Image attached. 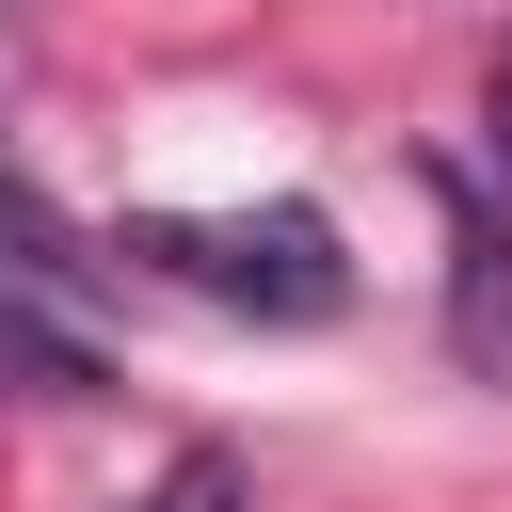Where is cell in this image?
<instances>
[{
	"label": "cell",
	"instance_id": "cell-1",
	"mask_svg": "<svg viewBox=\"0 0 512 512\" xmlns=\"http://www.w3.org/2000/svg\"><path fill=\"white\" fill-rule=\"evenodd\" d=\"M112 256L192 288V304H224V320H336L352 304V240L304 192H272V208H144Z\"/></svg>",
	"mask_w": 512,
	"mask_h": 512
},
{
	"label": "cell",
	"instance_id": "cell-5",
	"mask_svg": "<svg viewBox=\"0 0 512 512\" xmlns=\"http://www.w3.org/2000/svg\"><path fill=\"white\" fill-rule=\"evenodd\" d=\"M480 144H496V176H512V48L480 64Z\"/></svg>",
	"mask_w": 512,
	"mask_h": 512
},
{
	"label": "cell",
	"instance_id": "cell-4",
	"mask_svg": "<svg viewBox=\"0 0 512 512\" xmlns=\"http://www.w3.org/2000/svg\"><path fill=\"white\" fill-rule=\"evenodd\" d=\"M128 512H256V496H240V464H224V448H176V464H160Z\"/></svg>",
	"mask_w": 512,
	"mask_h": 512
},
{
	"label": "cell",
	"instance_id": "cell-3",
	"mask_svg": "<svg viewBox=\"0 0 512 512\" xmlns=\"http://www.w3.org/2000/svg\"><path fill=\"white\" fill-rule=\"evenodd\" d=\"M0 288H80V240L32 208V176H16V144H0Z\"/></svg>",
	"mask_w": 512,
	"mask_h": 512
},
{
	"label": "cell",
	"instance_id": "cell-2",
	"mask_svg": "<svg viewBox=\"0 0 512 512\" xmlns=\"http://www.w3.org/2000/svg\"><path fill=\"white\" fill-rule=\"evenodd\" d=\"M448 336H464V368H512V240L464 208V272H448Z\"/></svg>",
	"mask_w": 512,
	"mask_h": 512
}]
</instances>
